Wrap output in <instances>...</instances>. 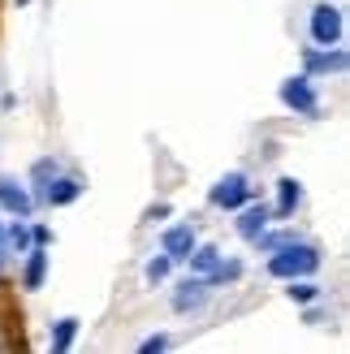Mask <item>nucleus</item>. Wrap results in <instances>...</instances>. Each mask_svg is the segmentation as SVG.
<instances>
[{"label":"nucleus","mask_w":350,"mask_h":354,"mask_svg":"<svg viewBox=\"0 0 350 354\" xmlns=\"http://www.w3.org/2000/svg\"><path fill=\"white\" fill-rule=\"evenodd\" d=\"M30 242L35 246H52V229L48 225H30Z\"/></svg>","instance_id":"nucleus-22"},{"label":"nucleus","mask_w":350,"mask_h":354,"mask_svg":"<svg viewBox=\"0 0 350 354\" xmlns=\"http://www.w3.org/2000/svg\"><path fill=\"white\" fill-rule=\"evenodd\" d=\"M5 246H13L17 255H26V246H30V225H26L22 216L9 221V229H5Z\"/></svg>","instance_id":"nucleus-16"},{"label":"nucleus","mask_w":350,"mask_h":354,"mask_svg":"<svg viewBox=\"0 0 350 354\" xmlns=\"http://www.w3.org/2000/svg\"><path fill=\"white\" fill-rule=\"evenodd\" d=\"M320 268V246L316 242H290L282 251H268V277L277 281H294V277H311Z\"/></svg>","instance_id":"nucleus-1"},{"label":"nucleus","mask_w":350,"mask_h":354,"mask_svg":"<svg viewBox=\"0 0 350 354\" xmlns=\"http://www.w3.org/2000/svg\"><path fill=\"white\" fill-rule=\"evenodd\" d=\"M57 173H61V165H57V160H35V169H30V182H35V194H30V199H35V203H39L44 186H48Z\"/></svg>","instance_id":"nucleus-18"},{"label":"nucleus","mask_w":350,"mask_h":354,"mask_svg":"<svg viewBox=\"0 0 350 354\" xmlns=\"http://www.w3.org/2000/svg\"><path fill=\"white\" fill-rule=\"evenodd\" d=\"M169 268H173V259L160 251V255H156V259H147V268H143V277L151 281V286H160V281L169 277Z\"/></svg>","instance_id":"nucleus-20"},{"label":"nucleus","mask_w":350,"mask_h":354,"mask_svg":"<svg viewBox=\"0 0 350 354\" xmlns=\"http://www.w3.org/2000/svg\"><path fill=\"white\" fill-rule=\"evenodd\" d=\"M311 44L316 48H333L342 44V9L338 5H329V0H320L316 9H311Z\"/></svg>","instance_id":"nucleus-4"},{"label":"nucleus","mask_w":350,"mask_h":354,"mask_svg":"<svg viewBox=\"0 0 350 354\" xmlns=\"http://www.w3.org/2000/svg\"><path fill=\"white\" fill-rule=\"evenodd\" d=\"M286 294H290V303H299V307H311V303H316V298H320V286H316V281H311V277H294V281H286Z\"/></svg>","instance_id":"nucleus-15"},{"label":"nucleus","mask_w":350,"mask_h":354,"mask_svg":"<svg viewBox=\"0 0 350 354\" xmlns=\"http://www.w3.org/2000/svg\"><path fill=\"white\" fill-rule=\"evenodd\" d=\"M290 242H299V234H294V229H277V234H268V229H264V234H259L255 238V246H259V251H282V246H290Z\"/></svg>","instance_id":"nucleus-19"},{"label":"nucleus","mask_w":350,"mask_h":354,"mask_svg":"<svg viewBox=\"0 0 350 354\" xmlns=\"http://www.w3.org/2000/svg\"><path fill=\"white\" fill-rule=\"evenodd\" d=\"M0 268H5V225H0Z\"/></svg>","instance_id":"nucleus-24"},{"label":"nucleus","mask_w":350,"mask_h":354,"mask_svg":"<svg viewBox=\"0 0 350 354\" xmlns=\"http://www.w3.org/2000/svg\"><path fill=\"white\" fill-rule=\"evenodd\" d=\"M299 207H303V182L299 177H282V182H277V203L268 207L273 221H290Z\"/></svg>","instance_id":"nucleus-10"},{"label":"nucleus","mask_w":350,"mask_h":354,"mask_svg":"<svg viewBox=\"0 0 350 354\" xmlns=\"http://www.w3.org/2000/svg\"><path fill=\"white\" fill-rule=\"evenodd\" d=\"M208 290H212V286H208V281L203 277H195V272H190L186 281H182V286L178 290H173V311H199L203 303H208Z\"/></svg>","instance_id":"nucleus-11"},{"label":"nucleus","mask_w":350,"mask_h":354,"mask_svg":"<svg viewBox=\"0 0 350 354\" xmlns=\"http://www.w3.org/2000/svg\"><path fill=\"white\" fill-rule=\"evenodd\" d=\"M247 199H255V186H251L247 173H225V177H217V186L208 190V203L225 207V212H238Z\"/></svg>","instance_id":"nucleus-2"},{"label":"nucleus","mask_w":350,"mask_h":354,"mask_svg":"<svg viewBox=\"0 0 350 354\" xmlns=\"http://www.w3.org/2000/svg\"><path fill=\"white\" fill-rule=\"evenodd\" d=\"M277 95H282V104H286L290 113H299V117H316L320 113V95H316V86H311L307 74L286 78L282 86H277Z\"/></svg>","instance_id":"nucleus-3"},{"label":"nucleus","mask_w":350,"mask_h":354,"mask_svg":"<svg viewBox=\"0 0 350 354\" xmlns=\"http://www.w3.org/2000/svg\"><path fill=\"white\" fill-rule=\"evenodd\" d=\"M78 328H82V320H78V315H61V320L52 324L48 350H52V354H69V346H74V337H78Z\"/></svg>","instance_id":"nucleus-13"},{"label":"nucleus","mask_w":350,"mask_h":354,"mask_svg":"<svg viewBox=\"0 0 350 354\" xmlns=\"http://www.w3.org/2000/svg\"><path fill=\"white\" fill-rule=\"evenodd\" d=\"M48 246H26V268H22V290H44V281H48Z\"/></svg>","instance_id":"nucleus-12"},{"label":"nucleus","mask_w":350,"mask_h":354,"mask_svg":"<svg viewBox=\"0 0 350 354\" xmlns=\"http://www.w3.org/2000/svg\"><path fill=\"white\" fill-rule=\"evenodd\" d=\"M165 346H169V337H165V333H156V337L138 342V354H156V350H165Z\"/></svg>","instance_id":"nucleus-21"},{"label":"nucleus","mask_w":350,"mask_h":354,"mask_svg":"<svg viewBox=\"0 0 350 354\" xmlns=\"http://www.w3.org/2000/svg\"><path fill=\"white\" fill-rule=\"evenodd\" d=\"M221 259H225V255H221V246H199V242H195V251L186 255V263H190V272H195V277H208Z\"/></svg>","instance_id":"nucleus-14"},{"label":"nucleus","mask_w":350,"mask_h":354,"mask_svg":"<svg viewBox=\"0 0 350 354\" xmlns=\"http://www.w3.org/2000/svg\"><path fill=\"white\" fill-rule=\"evenodd\" d=\"M350 65V57L333 44V48H303V74L316 78V74H342Z\"/></svg>","instance_id":"nucleus-6"},{"label":"nucleus","mask_w":350,"mask_h":354,"mask_svg":"<svg viewBox=\"0 0 350 354\" xmlns=\"http://www.w3.org/2000/svg\"><path fill=\"white\" fill-rule=\"evenodd\" d=\"M273 225V212H268V203H259V199H247L238 207V221H234V229H238V238H247V242H255L264 229Z\"/></svg>","instance_id":"nucleus-8"},{"label":"nucleus","mask_w":350,"mask_h":354,"mask_svg":"<svg viewBox=\"0 0 350 354\" xmlns=\"http://www.w3.org/2000/svg\"><path fill=\"white\" fill-rule=\"evenodd\" d=\"M0 207H5L9 216H22V221L35 216V199H30V190L17 182V177H9V173H0Z\"/></svg>","instance_id":"nucleus-7"},{"label":"nucleus","mask_w":350,"mask_h":354,"mask_svg":"<svg viewBox=\"0 0 350 354\" xmlns=\"http://www.w3.org/2000/svg\"><path fill=\"white\" fill-rule=\"evenodd\" d=\"M169 212H173L169 203H156V207H147V221H165V216H169Z\"/></svg>","instance_id":"nucleus-23"},{"label":"nucleus","mask_w":350,"mask_h":354,"mask_svg":"<svg viewBox=\"0 0 350 354\" xmlns=\"http://www.w3.org/2000/svg\"><path fill=\"white\" fill-rule=\"evenodd\" d=\"M238 277H242V263H238V259H221V263H217V268L208 272L203 281H208V286H234Z\"/></svg>","instance_id":"nucleus-17"},{"label":"nucleus","mask_w":350,"mask_h":354,"mask_svg":"<svg viewBox=\"0 0 350 354\" xmlns=\"http://www.w3.org/2000/svg\"><path fill=\"white\" fill-rule=\"evenodd\" d=\"M82 190H86V182H82L78 173H57V177L44 186L39 203H48V207H69V203L82 199Z\"/></svg>","instance_id":"nucleus-5"},{"label":"nucleus","mask_w":350,"mask_h":354,"mask_svg":"<svg viewBox=\"0 0 350 354\" xmlns=\"http://www.w3.org/2000/svg\"><path fill=\"white\" fill-rule=\"evenodd\" d=\"M195 225H169L165 234H160V251L173 259V263H186V255L195 251Z\"/></svg>","instance_id":"nucleus-9"}]
</instances>
